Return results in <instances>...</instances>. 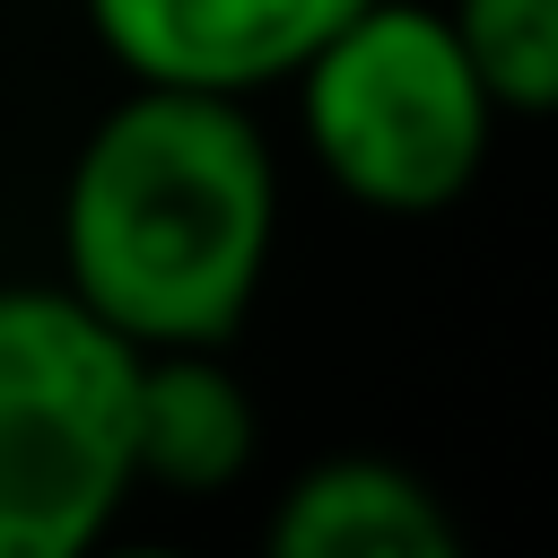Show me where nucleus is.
Listing matches in <instances>:
<instances>
[{"label": "nucleus", "instance_id": "3", "mask_svg": "<svg viewBox=\"0 0 558 558\" xmlns=\"http://www.w3.org/2000/svg\"><path fill=\"white\" fill-rule=\"evenodd\" d=\"M288 122L305 166L375 218L453 209L488 174V148L506 131L445 0H375L305 61V78L288 87Z\"/></svg>", "mask_w": 558, "mask_h": 558}, {"label": "nucleus", "instance_id": "5", "mask_svg": "<svg viewBox=\"0 0 558 558\" xmlns=\"http://www.w3.org/2000/svg\"><path fill=\"white\" fill-rule=\"evenodd\" d=\"M262 558H471V549L445 497L410 462L323 453L279 488L262 523Z\"/></svg>", "mask_w": 558, "mask_h": 558}, {"label": "nucleus", "instance_id": "7", "mask_svg": "<svg viewBox=\"0 0 558 558\" xmlns=\"http://www.w3.org/2000/svg\"><path fill=\"white\" fill-rule=\"evenodd\" d=\"M445 17L506 122L558 113V0H445Z\"/></svg>", "mask_w": 558, "mask_h": 558}, {"label": "nucleus", "instance_id": "6", "mask_svg": "<svg viewBox=\"0 0 558 558\" xmlns=\"http://www.w3.org/2000/svg\"><path fill=\"white\" fill-rule=\"evenodd\" d=\"M262 410L227 349H157L140 357V488L218 497L253 471Z\"/></svg>", "mask_w": 558, "mask_h": 558}, {"label": "nucleus", "instance_id": "1", "mask_svg": "<svg viewBox=\"0 0 558 558\" xmlns=\"http://www.w3.org/2000/svg\"><path fill=\"white\" fill-rule=\"evenodd\" d=\"M279 140L262 105L122 87L61 174V288L140 357L227 349L279 253Z\"/></svg>", "mask_w": 558, "mask_h": 558}, {"label": "nucleus", "instance_id": "4", "mask_svg": "<svg viewBox=\"0 0 558 558\" xmlns=\"http://www.w3.org/2000/svg\"><path fill=\"white\" fill-rule=\"evenodd\" d=\"M366 9L375 0H78L122 87H183L235 105L288 96L305 61Z\"/></svg>", "mask_w": 558, "mask_h": 558}, {"label": "nucleus", "instance_id": "8", "mask_svg": "<svg viewBox=\"0 0 558 558\" xmlns=\"http://www.w3.org/2000/svg\"><path fill=\"white\" fill-rule=\"evenodd\" d=\"M105 558H192V549H166V541H113Z\"/></svg>", "mask_w": 558, "mask_h": 558}, {"label": "nucleus", "instance_id": "2", "mask_svg": "<svg viewBox=\"0 0 558 558\" xmlns=\"http://www.w3.org/2000/svg\"><path fill=\"white\" fill-rule=\"evenodd\" d=\"M140 497V349L61 279L0 288V558H105Z\"/></svg>", "mask_w": 558, "mask_h": 558}]
</instances>
